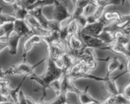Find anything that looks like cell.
I'll return each instance as SVG.
<instances>
[{
	"mask_svg": "<svg viewBox=\"0 0 130 104\" xmlns=\"http://www.w3.org/2000/svg\"><path fill=\"white\" fill-rule=\"evenodd\" d=\"M43 42V36L38 35V34H33L31 36L29 37L24 42L23 44V58L24 61H26V56L27 53L32 49L34 45H38Z\"/></svg>",
	"mask_w": 130,
	"mask_h": 104,
	"instance_id": "10",
	"label": "cell"
},
{
	"mask_svg": "<svg viewBox=\"0 0 130 104\" xmlns=\"http://www.w3.org/2000/svg\"><path fill=\"white\" fill-rule=\"evenodd\" d=\"M114 33L112 31L108 29L105 27L104 30H103L102 32L97 37L98 38L102 40L106 45H110V44L114 43Z\"/></svg>",
	"mask_w": 130,
	"mask_h": 104,
	"instance_id": "22",
	"label": "cell"
},
{
	"mask_svg": "<svg viewBox=\"0 0 130 104\" xmlns=\"http://www.w3.org/2000/svg\"><path fill=\"white\" fill-rule=\"evenodd\" d=\"M65 104H71V103H70V102H68V103H65Z\"/></svg>",
	"mask_w": 130,
	"mask_h": 104,
	"instance_id": "50",
	"label": "cell"
},
{
	"mask_svg": "<svg viewBox=\"0 0 130 104\" xmlns=\"http://www.w3.org/2000/svg\"><path fill=\"white\" fill-rule=\"evenodd\" d=\"M115 23L118 30H124V29L130 27V13L128 15L123 16V21L121 24L118 25L116 22H115Z\"/></svg>",
	"mask_w": 130,
	"mask_h": 104,
	"instance_id": "24",
	"label": "cell"
},
{
	"mask_svg": "<svg viewBox=\"0 0 130 104\" xmlns=\"http://www.w3.org/2000/svg\"><path fill=\"white\" fill-rule=\"evenodd\" d=\"M25 21L27 24L28 26L30 28V29L34 32V34H38L43 37L46 35L50 32V31L44 29L39 23L38 20L30 14L29 13L27 15Z\"/></svg>",
	"mask_w": 130,
	"mask_h": 104,
	"instance_id": "8",
	"label": "cell"
},
{
	"mask_svg": "<svg viewBox=\"0 0 130 104\" xmlns=\"http://www.w3.org/2000/svg\"><path fill=\"white\" fill-rule=\"evenodd\" d=\"M22 0H15V1H16V3H20V2H21Z\"/></svg>",
	"mask_w": 130,
	"mask_h": 104,
	"instance_id": "47",
	"label": "cell"
},
{
	"mask_svg": "<svg viewBox=\"0 0 130 104\" xmlns=\"http://www.w3.org/2000/svg\"><path fill=\"white\" fill-rule=\"evenodd\" d=\"M102 49H103V50H111V51L114 52V53L121 54L124 58H126V59L128 58H129L126 49V47L124 45H121V44H117V43H113V44H110V45H108L104 47Z\"/></svg>",
	"mask_w": 130,
	"mask_h": 104,
	"instance_id": "16",
	"label": "cell"
},
{
	"mask_svg": "<svg viewBox=\"0 0 130 104\" xmlns=\"http://www.w3.org/2000/svg\"><path fill=\"white\" fill-rule=\"evenodd\" d=\"M6 76L5 71H3L2 69V66L0 64V78H4Z\"/></svg>",
	"mask_w": 130,
	"mask_h": 104,
	"instance_id": "40",
	"label": "cell"
},
{
	"mask_svg": "<svg viewBox=\"0 0 130 104\" xmlns=\"http://www.w3.org/2000/svg\"><path fill=\"white\" fill-rule=\"evenodd\" d=\"M107 104H129L130 101L127 99L123 93H119L116 95H109L107 97Z\"/></svg>",
	"mask_w": 130,
	"mask_h": 104,
	"instance_id": "20",
	"label": "cell"
},
{
	"mask_svg": "<svg viewBox=\"0 0 130 104\" xmlns=\"http://www.w3.org/2000/svg\"><path fill=\"white\" fill-rule=\"evenodd\" d=\"M27 77V76H24L22 82H20V84L17 86V87L16 88H15V89H10V88H8V95H10L13 98V100L14 101V103L19 104V93L20 92V89L21 88L22 85L24 83V81L25 80Z\"/></svg>",
	"mask_w": 130,
	"mask_h": 104,
	"instance_id": "23",
	"label": "cell"
},
{
	"mask_svg": "<svg viewBox=\"0 0 130 104\" xmlns=\"http://www.w3.org/2000/svg\"><path fill=\"white\" fill-rule=\"evenodd\" d=\"M126 71L127 73L130 74V58H128L126 61Z\"/></svg>",
	"mask_w": 130,
	"mask_h": 104,
	"instance_id": "39",
	"label": "cell"
},
{
	"mask_svg": "<svg viewBox=\"0 0 130 104\" xmlns=\"http://www.w3.org/2000/svg\"><path fill=\"white\" fill-rule=\"evenodd\" d=\"M1 104H17L15 103H11V102H3V103H1Z\"/></svg>",
	"mask_w": 130,
	"mask_h": 104,
	"instance_id": "45",
	"label": "cell"
},
{
	"mask_svg": "<svg viewBox=\"0 0 130 104\" xmlns=\"http://www.w3.org/2000/svg\"><path fill=\"white\" fill-rule=\"evenodd\" d=\"M67 23H68V31L69 36L72 35V34H76V32H77V29H78L79 28L78 26H77V23H76V20H69Z\"/></svg>",
	"mask_w": 130,
	"mask_h": 104,
	"instance_id": "28",
	"label": "cell"
},
{
	"mask_svg": "<svg viewBox=\"0 0 130 104\" xmlns=\"http://www.w3.org/2000/svg\"><path fill=\"white\" fill-rule=\"evenodd\" d=\"M43 0H38V1H37V2L36 3H39V2H41V1H43Z\"/></svg>",
	"mask_w": 130,
	"mask_h": 104,
	"instance_id": "48",
	"label": "cell"
},
{
	"mask_svg": "<svg viewBox=\"0 0 130 104\" xmlns=\"http://www.w3.org/2000/svg\"><path fill=\"white\" fill-rule=\"evenodd\" d=\"M128 1H129V2H130V0H128Z\"/></svg>",
	"mask_w": 130,
	"mask_h": 104,
	"instance_id": "51",
	"label": "cell"
},
{
	"mask_svg": "<svg viewBox=\"0 0 130 104\" xmlns=\"http://www.w3.org/2000/svg\"><path fill=\"white\" fill-rule=\"evenodd\" d=\"M20 38L21 37L16 34L14 36H10L8 39H3V40H5V41L7 43L8 47L9 48V53L10 55L15 56L17 54L18 45H19Z\"/></svg>",
	"mask_w": 130,
	"mask_h": 104,
	"instance_id": "14",
	"label": "cell"
},
{
	"mask_svg": "<svg viewBox=\"0 0 130 104\" xmlns=\"http://www.w3.org/2000/svg\"><path fill=\"white\" fill-rule=\"evenodd\" d=\"M123 16L124 15L121 14L118 11H107L104 13L103 18L106 21H112L120 25L123 21Z\"/></svg>",
	"mask_w": 130,
	"mask_h": 104,
	"instance_id": "17",
	"label": "cell"
},
{
	"mask_svg": "<svg viewBox=\"0 0 130 104\" xmlns=\"http://www.w3.org/2000/svg\"><path fill=\"white\" fill-rule=\"evenodd\" d=\"M2 10H3V8L0 7V13H1V11H2Z\"/></svg>",
	"mask_w": 130,
	"mask_h": 104,
	"instance_id": "49",
	"label": "cell"
},
{
	"mask_svg": "<svg viewBox=\"0 0 130 104\" xmlns=\"http://www.w3.org/2000/svg\"><path fill=\"white\" fill-rule=\"evenodd\" d=\"M90 86H87L84 90L81 91L77 89L76 87L73 85L72 82H71L68 86V92H73L75 93L78 97L79 102L81 104H87L89 103H93V102H98L96 100L93 98L88 93V89Z\"/></svg>",
	"mask_w": 130,
	"mask_h": 104,
	"instance_id": "6",
	"label": "cell"
},
{
	"mask_svg": "<svg viewBox=\"0 0 130 104\" xmlns=\"http://www.w3.org/2000/svg\"><path fill=\"white\" fill-rule=\"evenodd\" d=\"M57 1V0H43V1L39 3H36L34 4L33 6H32L31 7H30L29 8H28V11L29 10H31L32 9L35 8L36 7H44L46 6H50V5H55V2Z\"/></svg>",
	"mask_w": 130,
	"mask_h": 104,
	"instance_id": "25",
	"label": "cell"
},
{
	"mask_svg": "<svg viewBox=\"0 0 130 104\" xmlns=\"http://www.w3.org/2000/svg\"><path fill=\"white\" fill-rule=\"evenodd\" d=\"M105 8V7L102 6H95V8L94 9L92 13L91 14L95 17V18L96 19V21L99 20L102 18V16L103 12H104Z\"/></svg>",
	"mask_w": 130,
	"mask_h": 104,
	"instance_id": "30",
	"label": "cell"
},
{
	"mask_svg": "<svg viewBox=\"0 0 130 104\" xmlns=\"http://www.w3.org/2000/svg\"><path fill=\"white\" fill-rule=\"evenodd\" d=\"M36 104H50V102H44V101H39L38 103Z\"/></svg>",
	"mask_w": 130,
	"mask_h": 104,
	"instance_id": "42",
	"label": "cell"
},
{
	"mask_svg": "<svg viewBox=\"0 0 130 104\" xmlns=\"http://www.w3.org/2000/svg\"><path fill=\"white\" fill-rule=\"evenodd\" d=\"M127 72L124 71L121 74H119L117 76L114 77V78H110V77H105V80H104V88L105 89L110 93L111 95H116L119 93V90L118 89L116 84L115 82L118 78H119L121 76L124 75L125 73Z\"/></svg>",
	"mask_w": 130,
	"mask_h": 104,
	"instance_id": "12",
	"label": "cell"
},
{
	"mask_svg": "<svg viewBox=\"0 0 130 104\" xmlns=\"http://www.w3.org/2000/svg\"><path fill=\"white\" fill-rule=\"evenodd\" d=\"M6 5H14L16 3L15 0H1Z\"/></svg>",
	"mask_w": 130,
	"mask_h": 104,
	"instance_id": "38",
	"label": "cell"
},
{
	"mask_svg": "<svg viewBox=\"0 0 130 104\" xmlns=\"http://www.w3.org/2000/svg\"><path fill=\"white\" fill-rule=\"evenodd\" d=\"M83 42L81 38L76 34L70 35L67 40V47L66 50L77 51L85 47Z\"/></svg>",
	"mask_w": 130,
	"mask_h": 104,
	"instance_id": "11",
	"label": "cell"
},
{
	"mask_svg": "<svg viewBox=\"0 0 130 104\" xmlns=\"http://www.w3.org/2000/svg\"><path fill=\"white\" fill-rule=\"evenodd\" d=\"M55 8L53 10V20L60 23L67 18H70L71 14L70 13L66 3L57 0L55 3Z\"/></svg>",
	"mask_w": 130,
	"mask_h": 104,
	"instance_id": "4",
	"label": "cell"
},
{
	"mask_svg": "<svg viewBox=\"0 0 130 104\" xmlns=\"http://www.w3.org/2000/svg\"><path fill=\"white\" fill-rule=\"evenodd\" d=\"M123 94L124 95V97L130 101V82L124 88L123 91Z\"/></svg>",
	"mask_w": 130,
	"mask_h": 104,
	"instance_id": "34",
	"label": "cell"
},
{
	"mask_svg": "<svg viewBox=\"0 0 130 104\" xmlns=\"http://www.w3.org/2000/svg\"><path fill=\"white\" fill-rule=\"evenodd\" d=\"M106 22L107 21L104 20V18L102 17L100 20L94 23L88 24L84 29L79 30V33L92 36H98L102 32L105 28Z\"/></svg>",
	"mask_w": 130,
	"mask_h": 104,
	"instance_id": "5",
	"label": "cell"
},
{
	"mask_svg": "<svg viewBox=\"0 0 130 104\" xmlns=\"http://www.w3.org/2000/svg\"><path fill=\"white\" fill-rule=\"evenodd\" d=\"M75 20H76V23L77 24L79 30H81V29H84L88 25L86 15H81L79 17L76 18Z\"/></svg>",
	"mask_w": 130,
	"mask_h": 104,
	"instance_id": "31",
	"label": "cell"
},
{
	"mask_svg": "<svg viewBox=\"0 0 130 104\" xmlns=\"http://www.w3.org/2000/svg\"><path fill=\"white\" fill-rule=\"evenodd\" d=\"M114 43L126 45L130 42V39L128 34L122 30H118L114 33Z\"/></svg>",
	"mask_w": 130,
	"mask_h": 104,
	"instance_id": "19",
	"label": "cell"
},
{
	"mask_svg": "<svg viewBox=\"0 0 130 104\" xmlns=\"http://www.w3.org/2000/svg\"><path fill=\"white\" fill-rule=\"evenodd\" d=\"M43 7H36L32 10H29V13L35 17L39 21V23L41 25V26L46 30H48L50 20H48L43 14Z\"/></svg>",
	"mask_w": 130,
	"mask_h": 104,
	"instance_id": "13",
	"label": "cell"
},
{
	"mask_svg": "<svg viewBox=\"0 0 130 104\" xmlns=\"http://www.w3.org/2000/svg\"><path fill=\"white\" fill-rule=\"evenodd\" d=\"M101 103V102H93V103H89L87 104H100Z\"/></svg>",
	"mask_w": 130,
	"mask_h": 104,
	"instance_id": "46",
	"label": "cell"
},
{
	"mask_svg": "<svg viewBox=\"0 0 130 104\" xmlns=\"http://www.w3.org/2000/svg\"><path fill=\"white\" fill-rule=\"evenodd\" d=\"M46 58H43L41 61L38 62L35 65H30L26 63V61H24L22 63L13 65L8 69L5 71L6 75H17V74H24V76H30L33 74V71L37 66L40 65Z\"/></svg>",
	"mask_w": 130,
	"mask_h": 104,
	"instance_id": "2",
	"label": "cell"
},
{
	"mask_svg": "<svg viewBox=\"0 0 130 104\" xmlns=\"http://www.w3.org/2000/svg\"><path fill=\"white\" fill-rule=\"evenodd\" d=\"M37 1L38 0H22L21 2L18 4H20L24 7L28 9L30 7H31L32 6H33L37 2Z\"/></svg>",
	"mask_w": 130,
	"mask_h": 104,
	"instance_id": "32",
	"label": "cell"
},
{
	"mask_svg": "<svg viewBox=\"0 0 130 104\" xmlns=\"http://www.w3.org/2000/svg\"><path fill=\"white\" fill-rule=\"evenodd\" d=\"M124 68V65L120 63L119 60H118V57H114L111 61H110L109 63H108L107 67V74L105 77H110V74L115 71L116 70H122L123 68Z\"/></svg>",
	"mask_w": 130,
	"mask_h": 104,
	"instance_id": "18",
	"label": "cell"
},
{
	"mask_svg": "<svg viewBox=\"0 0 130 104\" xmlns=\"http://www.w3.org/2000/svg\"><path fill=\"white\" fill-rule=\"evenodd\" d=\"M126 0H91V3L93 6H102L106 7L109 5H113L114 9L117 6H123Z\"/></svg>",
	"mask_w": 130,
	"mask_h": 104,
	"instance_id": "21",
	"label": "cell"
},
{
	"mask_svg": "<svg viewBox=\"0 0 130 104\" xmlns=\"http://www.w3.org/2000/svg\"><path fill=\"white\" fill-rule=\"evenodd\" d=\"M7 98H6V97L3 95L0 94V104L1 103H3V102H7Z\"/></svg>",
	"mask_w": 130,
	"mask_h": 104,
	"instance_id": "41",
	"label": "cell"
},
{
	"mask_svg": "<svg viewBox=\"0 0 130 104\" xmlns=\"http://www.w3.org/2000/svg\"><path fill=\"white\" fill-rule=\"evenodd\" d=\"M86 16L88 24H92L95 23L96 21H97L96 19L95 18V17H94L91 14H88V15H86Z\"/></svg>",
	"mask_w": 130,
	"mask_h": 104,
	"instance_id": "36",
	"label": "cell"
},
{
	"mask_svg": "<svg viewBox=\"0 0 130 104\" xmlns=\"http://www.w3.org/2000/svg\"><path fill=\"white\" fill-rule=\"evenodd\" d=\"M69 102L67 100V95L60 94L54 100L50 102V104H65Z\"/></svg>",
	"mask_w": 130,
	"mask_h": 104,
	"instance_id": "27",
	"label": "cell"
},
{
	"mask_svg": "<svg viewBox=\"0 0 130 104\" xmlns=\"http://www.w3.org/2000/svg\"><path fill=\"white\" fill-rule=\"evenodd\" d=\"M63 72L64 71L58 68L50 56L47 54L46 67L44 73L40 76H38L35 74H32L30 76V79L38 83L37 85L43 88V97L39 101H43L46 96V88H51V85L53 82L59 80L62 78Z\"/></svg>",
	"mask_w": 130,
	"mask_h": 104,
	"instance_id": "1",
	"label": "cell"
},
{
	"mask_svg": "<svg viewBox=\"0 0 130 104\" xmlns=\"http://www.w3.org/2000/svg\"><path fill=\"white\" fill-rule=\"evenodd\" d=\"M129 104H130V102H129Z\"/></svg>",
	"mask_w": 130,
	"mask_h": 104,
	"instance_id": "52",
	"label": "cell"
},
{
	"mask_svg": "<svg viewBox=\"0 0 130 104\" xmlns=\"http://www.w3.org/2000/svg\"><path fill=\"white\" fill-rule=\"evenodd\" d=\"M78 36L81 38L86 47L91 49H102L106 46L105 43L96 36L86 35V34L78 33Z\"/></svg>",
	"mask_w": 130,
	"mask_h": 104,
	"instance_id": "7",
	"label": "cell"
},
{
	"mask_svg": "<svg viewBox=\"0 0 130 104\" xmlns=\"http://www.w3.org/2000/svg\"><path fill=\"white\" fill-rule=\"evenodd\" d=\"M19 104H28L27 96H25L21 90L19 93Z\"/></svg>",
	"mask_w": 130,
	"mask_h": 104,
	"instance_id": "33",
	"label": "cell"
},
{
	"mask_svg": "<svg viewBox=\"0 0 130 104\" xmlns=\"http://www.w3.org/2000/svg\"><path fill=\"white\" fill-rule=\"evenodd\" d=\"M84 11H85V8H83L82 7H80V6H76L74 8V10L72 11V14H71V16L69 18V20H75L76 18L83 15Z\"/></svg>",
	"mask_w": 130,
	"mask_h": 104,
	"instance_id": "29",
	"label": "cell"
},
{
	"mask_svg": "<svg viewBox=\"0 0 130 104\" xmlns=\"http://www.w3.org/2000/svg\"><path fill=\"white\" fill-rule=\"evenodd\" d=\"M79 0H72V3H73V5H74V7H75L76 5V4H77V1H78Z\"/></svg>",
	"mask_w": 130,
	"mask_h": 104,
	"instance_id": "43",
	"label": "cell"
},
{
	"mask_svg": "<svg viewBox=\"0 0 130 104\" xmlns=\"http://www.w3.org/2000/svg\"><path fill=\"white\" fill-rule=\"evenodd\" d=\"M10 82L7 79L4 78H0V88L8 87V86L10 85Z\"/></svg>",
	"mask_w": 130,
	"mask_h": 104,
	"instance_id": "35",
	"label": "cell"
},
{
	"mask_svg": "<svg viewBox=\"0 0 130 104\" xmlns=\"http://www.w3.org/2000/svg\"><path fill=\"white\" fill-rule=\"evenodd\" d=\"M14 11L11 15L16 20H25L27 15L29 14V11L26 8L24 7L20 4L15 3L13 5Z\"/></svg>",
	"mask_w": 130,
	"mask_h": 104,
	"instance_id": "15",
	"label": "cell"
},
{
	"mask_svg": "<svg viewBox=\"0 0 130 104\" xmlns=\"http://www.w3.org/2000/svg\"><path fill=\"white\" fill-rule=\"evenodd\" d=\"M14 32L17 35L22 37H30L34 34V32L30 29L25 23V20H15L13 21Z\"/></svg>",
	"mask_w": 130,
	"mask_h": 104,
	"instance_id": "9",
	"label": "cell"
},
{
	"mask_svg": "<svg viewBox=\"0 0 130 104\" xmlns=\"http://www.w3.org/2000/svg\"><path fill=\"white\" fill-rule=\"evenodd\" d=\"M6 47H8V45L6 42L2 41V40H0V52H1V50H3V49Z\"/></svg>",
	"mask_w": 130,
	"mask_h": 104,
	"instance_id": "37",
	"label": "cell"
},
{
	"mask_svg": "<svg viewBox=\"0 0 130 104\" xmlns=\"http://www.w3.org/2000/svg\"><path fill=\"white\" fill-rule=\"evenodd\" d=\"M106 100H107V97L105 98V99L103 100L101 102V103L100 104H107V102H106Z\"/></svg>",
	"mask_w": 130,
	"mask_h": 104,
	"instance_id": "44",
	"label": "cell"
},
{
	"mask_svg": "<svg viewBox=\"0 0 130 104\" xmlns=\"http://www.w3.org/2000/svg\"><path fill=\"white\" fill-rule=\"evenodd\" d=\"M16 19L11 15L2 14L0 13V26H2L4 24L10 22H13Z\"/></svg>",
	"mask_w": 130,
	"mask_h": 104,
	"instance_id": "26",
	"label": "cell"
},
{
	"mask_svg": "<svg viewBox=\"0 0 130 104\" xmlns=\"http://www.w3.org/2000/svg\"><path fill=\"white\" fill-rule=\"evenodd\" d=\"M81 66H82V64L81 62L78 61L71 68V69L69 71H67V76L71 82L77 80L80 78H88V79L94 80L98 82H104L105 78L92 75L91 73L88 74V73H84L81 71Z\"/></svg>",
	"mask_w": 130,
	"mask_h": 104,
	"instance_id": "3",
	"label": "cell"
}]
</instances>
